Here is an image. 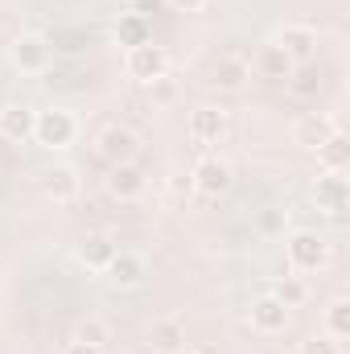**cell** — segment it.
<instances>
[{"label": "cell", "instance_id": "obj_1", "mask_svg": "<svg viewBox=\"0 0 350 354\" xmlns=\"http://www.w3.org/2000/svg\"><path fill=\"white\" fill-rule=\"evenodd\" d=\"M75 136H79V120H75V111H66V107H46V111H37L33 140H37L42 149L62 153V149L75 145Z\"/></svg>", "mask_w": 350, "mask_h": 354}, {"label": "cell", "instance_id": "obj_2", "mask_svg": "<svg viewBox=\"0 0 350 354\" xmlns=\"http://www.w3.org/2000/svg\"><path fill=\"white\" fill-rule=\"evenodd\" d=\"M284 256L293 272H322L330 264V239L317 231H293L284 239Z\"/></svg>", "mask_w": 350, "mask_h": 354}, {"label": "cell", "instance_id": "obj_3", "mask_svg": "<svg viewBox=\"0 0 350 354\" xmlns=\"http://www.w3.org/2000/svg\"><path fill=\"white\" fill-rule=\"evenodd\" d=\"M194 194H202V198H223L227 189H231V181H235V169H231V161L227 157H219V153H206L194 169Z\"/></svg>", "mask_w": 350, "mask_h": 354}, {"label": "cell", "instance_id": "obj_4", "mask_svg": "<svg viewBox=\"0 0 350 354\" xmlns=\"http://www.w3.org/2000/svg\"><path fill=\"white\" fill-rule=\"evenodd\" d=\"M8 62L21 71V75H42L50 71V41L42 33H17L8 41Z\"/></svg>", "mask_w": 350, "mask_h": 354}, {"label": "cell", "instance_id": "obj_5", "mask_svg": "<svg viewBox=\"0 0 350 354\" xmlns=\"http://www.w3.org/2000/svg\"><path fill=\"white\" fill-rule=\"evenodd\" d=\"M95 153H99L107 165L136 161V153H140V136H136L128 124H107V128L95 136Z\"/></svg>", "mask_w": 350, "mask_h": 354}, {"label": "cell", "instance_id": "obj_6", "mask_svg": "<svg viewBox=\"0 0 350 354\" xmlns=\"http://www.w3.org/2000/svg\"><path fill=\"white\" fill-rule=\"evenodd\" d=\"M272 41L293 58V66H301V62H309V58L317 54V29L305 25V21H288V25H280Z\"/></svg>", "mask_w": 350, "mask_h": 354}, {"label": "cell", "instance_id": "obj_7", "mask_svg": "<svg viewBox=\"0 0 350 354\" xmlns=\"http://www.w3.org/2000/svg\"><path fill=\"white\" fill-rule=\"evenodd\" d=\"M124 66H128V75L136 79V83H157L161 75H169V54L161 50V46H153V41H145V46H136V50H128V58H124Z\"/></svg>", "mask_w": 350, "mask_h": 354}, {"label": "cell", "instance_id": "obj_8", "mask_svg": "<svg viewBox=\"0 0 350 354\" xmlns=\"http://www.w3.org/2000/svg\"><path fill=\"white\" fill-rule=\"evenodd\" d=\"M227 111L223 107H214V103H202V107H194L190 111V140L198 145V149H206V145H219L223 136H227Z\"/></svg>", "mask_w": 350, "mask_h": 354}, {"label": "cell", "instance_id": "obj_9", "mask_svg": "<svg viewBox=\"0 0 350 354\" xmlns=\"http://www.w3.org/2000/svg\"><path fill=\"white\" fill-rule=\"evenodd\" d=\"M334 132H338V120H334V115H326V111H309V115H301V120L293 124V145L317 153Z\"/></svg>", "mask_w": 350, "mask_h": 354}, {"label": "cell", "instance_id": "obj_10", "mask_svg": "<svg viewBox=\"0 0 350 354\" xmlns=\"http://www.w3.org/2000/svg\"><path fill=\"white\" fill-rule=\"evenodd\" d=\"M313 202H317V210H322V214L338 218V214L350 206V181H347V174H322V177H317V181H313Z\"/></svg>", "mask_w": 350, "mask_h": 354}, {"label": "cell", "instance_id": "obj_11", "mask_svg": "<svg viewBox=\"0 0 350 354\" xmlns=\"http://www.w3.org/2000/svg\"><path fill=\"white\" fill-rule=\"evenodd\" d=\"M103 185H107L111 198H120V202H136V198L145 194L149 181H145V174H140L136 161H124V165H111V169H107V181H103Z\"/></svg>", "mask_w": 350, "mask_h": 354}, {"label": "cell", "instance_id": "obj_12", "mask_svg": "<svg viewBox=\"0 0 350 354\" xmlns=\"http://www.w3.org/2000/svg\"><path fill=\"white\" fill-rule=\"evenodd\" d=\"M248 322H252V330H256V334H284V326H288V309H284L272 292H264V297L252 301Z\"/></svg>", "mask_w": 350, "mask_h": 354}, {"label": "cell", "instance_id": "obj_13", "mask_svg": "<svg viewBox=\"0 0 350 354\" xmlns=\"http://www.w3.org/2000/svg\"><path fill=\"white\" fill-rule=\"evenodd\" d=\"M79 189H83V177H79L75 165H54V169L42 174V194L50 202H75Z\"/></svg>", "mask_w": 350, "mask_h": 354}, {"label": "cell", "instance_id": "obj_14", "mask_svg": "<svg viewBox=\"0 0 350 354\" xmlns=\"http://www.w3.org/2000/svg\"><path fill=\"white\" fill-rule=\"evenodd\" d=\"M103 276H107L116 288H136V284H145L149 264H145V256H136V252H116L111 264L103 268Z\"/></svg>", "mask_w": 350, "mask_h": 354}, {"label": "cell", "instance_id": "obj_15", "mask_svg": "<svg viewBox=\"0 0 350 354\" xmlns=\"http://www.w3.org/2000/svg\"><path fill=\"white\" fill-rule=\"evenodd\" d=\"M33 124H37V111H33V107H25V103L0 107V136H4V140H12V145L33 140Z\"/></svg>", "mask_w": 350, "mask_h": 354}, {"label": "cell", "instance_id": "obj_16", "mask_svg": "<svg viewBox=\"0 0 350 354\" xmlns=\"http://www.w3.org/2000/svg\"><path fill=\"white\" fill-rule=\"evenodd\" d=\"M293 58L276 46V41H268V46H260V54H256V75L260 79H268V83H288L293 79Z\"/></svg>", "mask_w": 350, "mask_h": 354}, {"label": "cell", "instance_id": "obj_17", "mask_svg": "<svg viewBox=\"0 0 350 354\" xmlns=\"http://www.w3.org/2000/svg\"><path fill=\"white\" fill-rule=\"evenodd\" d=\"M116 252H120V248L111 243V235H87V239L75 248V260L87 268V272H103V268L111 264Z\"/></svg>", "mask_w": 350, "mask_h": 354}, {"label": "cell", "instance_id": "obj_18", "mask_svg": "<svg viewBox=\"0 0 350 354\" xmlns=\"http://www.w3.org/2000/svg\"><path fill=\"white\" fill-rule=\"evenodd\" d=\"M248 79H252V62L239 58V54H227V58H219L210 83H214L219 91H243L248 87Z\"/></svg>", "mask_w": 350, "mask_h": 354}, {"label": "cell", "instance_id": "obj_19", "mask_svg": "<svg viewBox=\"0 0 350 354\" xmlns=\"http://www.w3.org/2000/svg\"><path fill=\"white\" fill-rule=\"evenodd\" d=\"M149 346H153V351H165V354H177L185 346V322H181V317H161V322H153Z\"/></svg>", "mask_w": 350, "mask_h": 354}, {"label": "cell", "instance_id": "obj_20", "mask_svg": "<svg viewBox=\"0 0 350 354\" xmlns=\"http://www.w3.org/2000/svg\"><path fill=\"white\" fill-rule=\"evenodd\" d=\"M145 41H153V25H149V17L120 12V21H116V46L136 50V46H145Z\"/></svg>", "mask_w": 350, "mask_h": 354}, {"label": "cell", "instance_id": "obj_21", "mask_svg": "<svg viewBox=\"0 0 350 354\" xmlns=\"http://www.w3.org/2000/svg\"><path fill=\"white\" fill-rule=\"evenodd\" d=\"M317 165H322V174H347L350 165V136L338 128L322 149H317Z\"/></svg>", "mask_w": 350, "mask_h": 354}, {"label": "cell", "instance_id": "obj_22", "mask_svg": "<svg viewBox=\"0 0 350 354\" xmlns=\"http://www.w3.org/2000/svg\"><path fill=\"white\" fill-rule=\"evenodd\" d=\"M322 322H326V334H330L334 342H342L350 334V297H334V301L326 305Z\"/></svg>", "mask_w": 350, "mask_h": 354}, {"label": "cell", "instance_id": "obj_23", "mask_svg": "<svg viewBox=\"0 0 350 354\" xmlns=\"http://www.w3.org/2000/svg\"><path fill=\"white\" fill-rule=\"evenodd\" d=\"M272 297H276L284 309H297V305L309 301V284H305L301 276H280V280L272 284Z\"/></svg>", "mask_w": 350, "mask_h": 354}, {"label": "cell", "instance_id": "obj_24", "mask_svg": "<svg viewBox=\"0 0 350 354\" xmlns=\"http://www.w3.org/2000/svg\"><path fill=\"white\" fill-rule=\"evenodd\" d=\"M297 354H342V346L330 338V334H313V338H305L301 342V351Z\"/></svg>", "mask_w": 350, "mask_h": 354}, {"label": "cell", "instance_id": "obj_25", "mask_svg": "<svg viewBox=\"0 0 350 354\" xmlns=\"http://www.w3.org/2000/svg\"><path fill=\"white\" fill-rule=\"evenodd\" d=\"M75 338H83V342H95V346H107V326H103V322H83Z\"/></svg>", "mask_w": 350, "mask_h": 354}, {"label": "cell", "instance_id": "obj_26", "mask_svg": "<svg viewBox=\"0 0 350 354\" xmlns=\"http://www.w3.org/2000/svg\"><path fill=\"white\" fill-rule=\"evenodd\" d=\"M149 91H153V99H157V103H169V99L177 95V87H174V79H169V75H161L157 83H149Z\"/></svg>", "mask_w": 350, "mask_h": 354}, {"label": "cell", "instance_id": "obj_27", "mask_svg": "<svg viewBox=\"0 0 350 354\" xmlns=\"http://www.w3.org/2000/svg\"><path fill=\"white\" fill-rule=\"evenodd\" d=\"M169 194H174V198H190V194H194V177L190 174H174L169 177Z\"/></svg>", "mask_w": 350, "mask_h": 354}, {"label": "cell", "instance_id": "obj_28", "mask_svg": "<svg viewBox=\"0 0 350 354\" xmlns=\"http://www.w3.org/2000/svg\"><path fill=\"white\" fill-rule=\"evenodd\" d=\"M62 354H107L103 346H95V342H83V338H75V342H66V351Z\"/></svg>", "mask_w": 350, "mask_h": 354}, {"label": "cell", "instance_id": "obj_29", "mask_svg": "<svg viewBox=\"0 0 350 354\" xmlns=\"http://www.w3.org/2000/svg\"><path fill=\"white\" fill-rule=\"evenodd\" d=\"M161 4H169L174 12H202L206 0H161Z\"/></svg>", "mask_w": 350, "mask_h": 354}, {"label": "cell", "instance_id": "obj_30", "mask_svg": "<svg viewBox=\"0 0 350 354\" xmlns=\"http://www.w3.org/2000/svg\"><path fill=\"white\" fill-rule=\"evenodd\" d=\"M157 4H161V0H128V12H136V17H149Z\"/></svg>", "mask_w": 350, "mask_h": 354}, {"label": "cell", "instance_id": "obj_31", "mask_svg": "<svg viewBox=\"0 0 350 354\" xmlns=\"http://www.w3.org/2000/svg\"><path fill=\"white\" fill-rule=\"evenodd\" d=\"M177 354H202V351H190V346H181V351H177Z\"/></svg>", "mask_w": 350, "mask_h": 354}]
</instances>
